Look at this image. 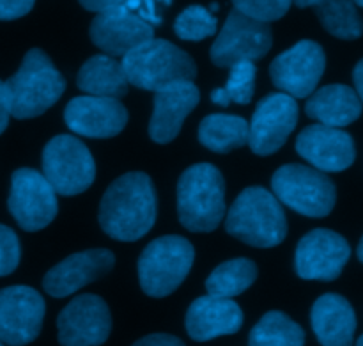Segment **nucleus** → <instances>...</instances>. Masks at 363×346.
<instances>
[{
	"label": "nucleus",
	"mask_w": 363,
	"mask_h": 346,
	"mask_svg": "<svg viewBox=\"0 0 363 346\" xmlns=\"http://www.w3.org/2000/svg\"><path fill=\"white\" fill-rule=\"evenodd\" d=\"M156 222V190L144 173L117 178L99 205V224L110 238L135 242L145 237Z\"/></svg>",
	"instance_id": "f257e3e1"
},
{
	"label": "nucleus",
	"mask_w": 363,
	"mask_h": 346,
	"mask_svg": "<svg viewBox=\"0 0 363 346\" xmlns=\"http://www.w3.org/2000/svg\"><path fill=\"white\" fill-rule=\"evenodd\" d=\"M225 229L252 247H275L287 237L282 202L262 187L245 188L227 213Z\"/></svg>",
	"instance_id": "f03ea898"
},
{
	"label": "nucleus",
	"mask_w": 363,
	"mask_h": 346,
	"mask_svg": "<svg viewBox=\"0 0 363 346\" xmlns=\"http://www.w3.org/2000/svg\"><path fill=\"white\" fill-rule=\"evenodd\" d=\"M4 84L9 96L11 116L16 119H30L45 114L59 102L66 89L64 77L39 48L28 50L20 70Z\"/></svg>",
	"instance_id": "7ed1b4c3"
},
{
	"label": "nucleus",
	"mask_w": 363,
	"mask_h": 346,
	"mask_svg": "<svg viewBox=\"0 0 363 346\" xmlns=\"http://www.w3.org/2000/svg\"><path fill=\"white\" fill-rule=\"evenodd\" d=\"M177 213L188 231L209 233L225 215V183L211 163H197L181 174L177 183Z\"/></svg>",
	"instance_id": "20e7f679"
},
{
	"label": "nucleus",
	"mask_w": 363,
	"mask_h": 346,
	"mask_svg": "<svg viewBox=\"0 0 363 346\" xmlns=\"http://www.w3.org/2000/svg\"><path fill=\"white\" fill-rule=\"evenodd\" d=\"M128 84L145 91H160L174 82H194L197 66L184 50L167 39H149L123 57Z\"/></svg>",
	"instance_id": "39448f33"
},
{
	"label": "nucleus",
	"mask_w": 363,
	"mask_h": 346,
	"mask_svg": "<svg viewBox=\"0 0 363 346\" xmlns=\"http://www.w3.org/2000/svg\"><path fill=\"white\" fill-rule=\"evenodd\" d=\"M194 245L183 237L152 240L138 259V279L145 295L163 298L181 286L194 265Z\"/></svg>",
	"instance_id": "423d86ee"
},
{
	"label": "nucleus",
	"mask_w": 363,
	"mask_h": 346,
	"mask_svg": "<svg viewBox=\"0 0 363 346\" xmlns=\"http://www.w3.org/2000/svg\"><path fill=\"white\" fill-rule=\"evenodd\" d=\"M273 195L305 217L321 219L332 213L337 201L333 181L321 171L300 163H287L272 178Z\"/></svg>",
	"instance_id": "0eeeda50"
},
{
	"label": "nucleus",
	"mask_w": 363,
	"mask_h": 346,
	"mask_svg": "<svg viewBox=\"0 0 363 346\" xmlns=\"http://www.w3.org/2000/svg\"><path fill=\"white\" fill-rule=\"evenodd\" d=\"M43 176L60 195H78L96 178L91 151L73 135H57L43 149Z\"/></svg>",
	"instance_id": "6e6552de"
},
{
	"label": "nucleus",
	"mask_w": 363,
	"mask_h": 346,
	"mask_svg": "<svg viewBox=\"0 0 363 346\" xmlns=\"http://www.w3.org/2000/svg\"><path fill=\"white\" fill-rule=\"evenodd\" d=\"M273 34L269 23L252 20L233 9L211 46V60L218 67H233L245 60L262 59L272 50Z\"/></svg>",
	"instance_id": "1a4fd4ad"
},
{
	"label": "nucleus",
	"mask_w": 363,
	"mask_h": 346,
	"mask_svg": "<svg viewBox=\"0 0 363 346\" xmlns=\"http://www.w3.org/2000/svg\"><path fill=\"white\" fill-rule=\"evenodd\" d=\"M7 206L18 226L25 231L45 229L59 210L57 192L52 185L43 173L27 167L13 173Z\"/></svg>",
	"instance_id": "9d476101"
},
{
	"label": "nucleus",
	"mask_w": 363,
	"mask_h": 346,
	"mask_svg": "<svg viewBox=\"0 0 363 346\" xmlns=\"http://www.w3.org/2000/svg\"><path fill=\"white\" fill-rule=\"evenodd\" d=\"M326 67L325 50L319 43L303 39L275 57L269 75L284 94L291 98H308L318 87Z\"/></svg>",
	"instance_id": "9b49d317"
},
{
	"label": "nucleus",
	"mask_w": 363,
	"mask_h": 346,
	"mask_svg": "<svg viewBox=\"0 0 363 346\" xmlns=\"http://www.w3.org/2000/svg\"><path fill=\"white\" fill-rule=\"evenodd\" d=\"M298 123V103L284 92H273L255 107L248 123V146L259 156H268L286 144Z\"/></svg>",
	"instance_id": "f8f14e48"
},
{
	"label": "nucleus",
	"mask_w": 363,
	"mask_h": 346,
	"mask_svg": "<svg viewBox=\"0 0 363 346\" xmlns=\"http://www.w3.org/2000/svg\"><path fill=\"white\" fill-rule=\"evenodd\" d=\"M45 309V301L34 288L0 290V341L9 346L32 343L41 333Z\"/></svg>",
	"instance_id": "ddd939ff"
},
{
	"label": "nucleus",
	"mask_w": 363,
	"mask_h": 346,
	"mask_svg": "<svg viewBox=\"0 0 363 346\" xmlns=\"http://www.w3.org/2000/svg\"><path fill=\"white\" fill-rule=\"evenodd\" d=\"M57 327L62 346H99L112 330L110 309L98 295H80L62 309Z\"/></svg>",
	"instance_id": "4468645a"
},
{
	"label": "nucleus",
	"mask_w": 363,
	"mask_h": 346,
	"mask_svg": "<svg viewBox=\"0 0 363 346\" xmlns=\"http://www.w3.org/2000/svg\"><path fill=\"white\" fill-rule=\"evenodd\" d=\"M351 256L346 238L330 229H314L296 247V274L307 281H335Z\"/></svg>",
	"instance_id": "2eb2a0df"
},
{
	"label": "nucleus",
	"mask_w": 363,
	"mask_h": 346,
	"mask_svg": "<svg viewBox=\"0 0 363 346\" xmlns=\"http://www.w3.org/2000/svg\"><path fill=\"white\" fill-rule=\"evenodd\" d=\"M89 34L105 55L124 57L142 43L155 38V27L123 4L96 14Z\"/></svg>",
	"instance_id": "dca6fc26"
},
{
	"label": "nucleus",
	"mask_w": 363,
	"mask_h": 346,
	"mask_svg": "<svg viewBox=\"0 0 363 346\" xmlns=\"http://www.w3.org/2000/svg\"><path fill=\"white\" fill-rule=\"evenodd\" d=\"M64 121L82 137L110 139L119 135L128 123V110L119 99L78 96L66 105Z\"/></svg>",
	"instance_id": "f3484780"
},
{
	"label": "nucleus",
	"mask_w": 363,
	"mask_h": 346,
	"mask_svg": "<svg viewBox=\"0 0 363 346\" xmlns=\"http://www.w3.org/2000/svg\"><path fill=\"white\" fill-rule=\"evenodd\" d=\"M296 151L314 169L321 173H340L353 166L354 142L347 131L340 128L312 124L296 139Z\"/></svg>",
	"instance_id": "a211bd4d"
},
{
	"label": "nucleus",
	"mask_w": 363,
	"mask_h": 346,
	"mask_svg": "<svg viewBox=\"0 0 363 346\" xmlns=\"http://www.w3.org/2000/svg\"><path fill=\"white\" fill-rule=\"evenodd\" d=\"M116 258L106 249H91L67 256L43 277V288L50 297L64 298L87 284L101 279L113 269Z\"/></svg>",
	"instance_id": "6ab92c4d"
},
{
	"label": "nucleus",
	"mask_w": 363,
	"mask_h": 346,
	"mask_svg": "<svg viewBox=\"0 0 363 346\" xmlns=\"http://www.w3.org/2000/svg\"><path fill=\"white\" fill-rule=\"evenodd\" d=\"M201 92L194 82H174L155 92V109L149 137L158 144L172 142L179 135L188 114L199 105Z\"/></svg>",
	"instance_id": "aec40b11"
},
{
	"label": "nucleus",
	"mask_w": 363,
	"mask_h": 346,
	"mask_svg": "<svg viewBox=\"0 0 363 346\" xmlns=\"http://www.w3.org/2000/svg\"><path fill=\"white\" fill-rule=\"evenodd\" d=\"M243 325V311L230 298L199 297L186 313L188 336L194 341H211L220 336L236 334Z\"/></svg>",
	"instance_id": "412c9836"
},
{
	"label": "nucleus",
	"mask_w": 363,
	"mask_h": 346,
	"mask_svg": "<svg viewBox=\"0 0 363 346\" xmlns=\"http://www.w3.org/2000/svg\"><path fill=\"white\" fill-rule=\"evenodd\" d=\"M312 329L323 346H353L357 316L344 297L326 293L312 306Z\"/></svg>",
	"instance_id": "4be33fe9"
},
{
	"label": "nucleus",
	"mask_w": 363,
	"mask_h": 346,
	"mask_svg": "<svg viewBox=\"0 0 363 346\" xmlns=\"http://www.w3.org/2000/svg\"><path fill=\"white\" fill-rule=\"evenodd\" d=\"M305 110L307 116L319 121V124L342 128L360 117L362 102L350 85L332 84L312 92Z\"/></svg>",
	"instance_id": "5701e85b"
},
{
	"label": "nucleus",
	"mask_w": 363,
	"mask_h": 346,
	"mask_svg": "<svg viewBox=\"0 0 363 346\" xmlns=\"http://www.w3.org/2000/svg\"><path fill=\"white\" fill-rule=\"evenodd\" d=\"M77 85L87 96L119 99L128 94V78L123 64L113 57L99 53L82 64L77 77Z\"/></svg>",
	"instance_id": "b1692460"
},
{
	"label": "nucleus",
	"mask_w": 363,
	"mask_h": 346,
	"mask_svg": "<svg viewBox=\"0 0 363 346\" xmlns=\"http://www.w3.org/2000/svg\"><path fill=\"white\" fill-rule=\"evenodd\" d=\"M199 141L215 153H230L248 144V121L230 114H211L199 126Z\"/></svg>",
	"instance_id": "393cba45"
},
{
	"label": "nucleus",
	"mask_w": 363,
	"mask_h": 346,
	"mask_svg": "<svg viewBox=\"0 0 363 346\" xmlns=\"http://www.w3.org/2000/svg\"><path fill=\"white\" fill-rule=\"evenodd\" d=\"M257 279V266L247 258L229 259L211 272L206 281L208 295L233 298L247 291Z\"/></svg>",
	"instance_id": "a878e982"
},
{
	"label": "nucleus",
	"mask_w": 363,
	"mask_h": 346,
	"mask_svg": "<svg viewBox=\"0 0 363 346\" xmlns=\"http://www.w3.org/2000/svg\"><path fill=\"white\" fill-rule=\"evenodd\" d=\"M305 333L286 313L269 311L250 330L248 346H303Z\"/></svg>",
	"instance_id": "bb28decb"
},
{
	"label": "nucleus",
	"mask_w": 363,
	"mask_h": 346,
	"mask_svg": "<svg viewBox=\"0 0 363 346\" xmlns=\"http://www.w3.org/2000/svg\"><path fill=\"white\" fill-rule=\"evenodd\" d=\"M314 9L323 27L335 38L353 41L363 34V20L353 0H321Z\"/></svg>",
	"instance_id": "cd10ccee"
},
{
	"label": "nucleus",
	"mask_w": 363,
	"mask_h": 346,
	"mask_svg": "<svg viewBox=\"0 0 363 346\" xmlns=\"http://www.w3.org/2000/svg\"><path fill=\"white\" fill-rule=\"evenodd\" d=\"M255 75H257V67L250 60L234 64L230 67V77L225 87L211 91V102L220 107H229L233 102L238 105H248L254 96Z\"/></svg>",
	"instance_id": "c85d7f7f"
},
{
	"label": "nucleus",
	"mask_w": 363,
	"mask_h": 346,
	"mask_svg": "<svg viewBox=\"0 0 363 346\" xmlns=\"http://www.w3.org/2000/svg\"><path fill=\"white\" fill-rule=\"evenodd\" d=\"M218 21L204 6H190L176 18L174 31L184 41H202L216 32Z\"/></svg>",
	"instance_id": "c756f323"
},
{
	"label": "nucleus",
	"mask_w": 363,
	"mask_h": 346,
	"mask_svg": "<svg viewBox=\"0 0 363 346\" xmlns=\"http://www.w3.org/2000/svg\"><path fill=\"white\" fill-rule=\"evenodd\" d=\"M234 9L252 20L269 21L280 20L289 11L293 0H233Z\"/></svg>",
	"instance_id": "7c9ffc66"
},
{
	"label": "nucleus",
	"mask_w": 363,
	"mask_h": 346,
	"mask_svg": "<svg viewBox=\"0 0 363 346\" xmlns=\"http://www.w3.org/2000/svg\"><path fill=\"white\" fill-rule=\"evenodd\" d=\"M20 265V240L11 227L0 224V277L9 276Z\"/></svg>",
	"instance_id": "2f4dec72"
},
{
	"label": "nucleus",
	"mask_w": 363,
	"mask_h": 346,
	"mask_svg": "<svg viewBox=\"0 0 363 346\" xmlns=\"http://www.w3.org/2000/svg\"><path fill=\"white\" fill-rule=\"evenodd\" d=\"M35 0H0V20H18L32 11Z\"/></svg>",
	"instance_id": "473e14b6"
},
{
	"label": "nucleus",
	"mask_w": 363,
	"mask_h": 346,
	"mask_svg": "<svg viewBox=\"0 0 363 346\" xmlns=\"http://www.w3.org/2000/svg\"><path fill=\"white\" fill-rule=\"evenodd\" d=\"M133 346H184V343L170 334H151L138 340Z\"/></svg>",
	"instance_id": "72a5a7b5"
},
{
	"label": "nucleus",
	"mask_w": 363,
	"mask_h": 346,
	"mask_svg": "<svg viewBox=\"0 0 363 346\" xmlns=\"http://www.w3.org/2000/svg\"><path fill=\"white\" fill-rule=\"evenodd\" d=\"M80 2V6L84 7V9L87 11H92V13H103V11H108V9H113V7L117 6H123L126 0H78Z\"/></svg>",
	"instance_id": "f704fd0d"
},
{
	"label": "nucleus",
	"mask_w": 363,
	"mask_h": 346,
	"mask_svg": "<svg viewBox=\"0 0 363 346\" xmlns=\"http://www.w3.org/2000/svg\"><path fill=\"white\" fill-rule=\"evenodd\" d=\"M11 117V107H9V96H7L6 84L0 80V135L4 134V130L7 128Z\"/></svg>",
	"instance_id": "c9c22d12"
},
{
	"label": "nucleus",
	"mask_w": 363,
	"mask_h": 346,
	"mask_svg": "<svg viewBox=\"0 0 363 346\" xmlns=\"http://www.w3.org/2000/svg\"><path fill=\"white\" fill-rule=\"evenodd\" d=\"M353 80H354V85H357L358 98H360V102L363 103V59L357 64V66H354Z\"/></svg>",
	"instance_id": "e433bc0d"
},
{
	"label": "nucleus",
	"mask_w": 363,
	"mask_h": 346,
	"mask_svg": "<svg viewBox=\"0 0 363 346\" xmlns=\"http://www.w3.org/2000/svg\"><path fill=\"white\" fill-rule=\"evenodd\" d=\"M293 2L296 4L298 7H301V9H303V7H315L319 2H321V0H293Z\"/></svg>",
	"instance_id": "4c0bfd02"
},
{
	"label": "nucleus",
	"mask_w": 363,
	"mask_h": 346,
	"mask_svg": "<svg viewBox=\"0 0 363 346\" xmlns=\"http://www.w3.org/2000/svg\"><path fill=\"white\" fill-rule=\"evenodd\" d=\"M358 258H360V261L363 263V237L360 240V245H358Z\"/></svg>",
	"instance_id": "58836bf2"
},
{
	"label": "nucleus",
	"mask_w": 363,
	"mask_h": 346,
	"mask_svg": "<svg viewBox=\"0 0 363 346\" xmlns=\"http://www.w3.org/2000/svg\"><path fill=\"white\" fill-rule=\"evenodd\" d=\"M218 9H220V6L216 2H213L211 6H209V13H216V11H218Z\"/></svg>",
	"instance_id": "ea45409f"
},
{
	"label": "nucleus",
	"mask_w": 363,
	"mask_h": 346,
	"mask_svg": "<svg viewBox=\"0 0 363 346\" xmlns=\"http://www.w3.org/2000/svg\"><path fill=\"white\" fill-rule=\"evenodd\" d=\"M158 2H162L163 6H170V4H172V0H158Z\"/></svg>",
	"instance_id": "a19ab883"
},
{
	"label": "nucleus",
	"mask_w": 363,
	"mask_h": 346,
	"mask_svg": "<svg viewBox=\"0 0 363 346\" xmlns=\"http://www.w3.org/2000/svg\"><path fill=\"white\" fill-rule=\"evenodd\" d=\"M354 2V6H360V7H363V0H353Z\"/></svg>",
	"instance_id": "79ce46f5"
},
{
	"label": "nucleus",
	"mask_w": 363,
	"mask_h": 346,
	"mask_svg": "<svg viewBox=\"0 0 363 346\" xmlns=\"http://www.w3.org/2000/svg\"><path fill=\"white\" fill-rule=\"evenodd\" d=\"M357 346H363V334H362V336H360V340H358Z\"/></svg>",
	"instance_id": "37998d69"
},
{
	"label": "nucleus",
	"mask_w": 363,
	"mask_h": 346,
	"mask_svg": "<svg viewBox=\"0 0 363 346\" xmlns=\"http://www.w3.org/2000/svg\"><path fill=\"white\" fill-rule=\"evenodd\" d=\"M0 346H6V345H4V343H2V341H0Z\"/></svg>",
	"instance_id": "c03bdc74"
}]
</instances>
